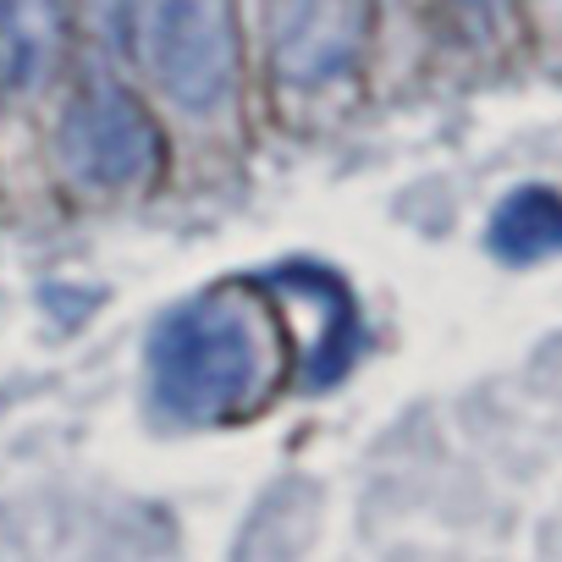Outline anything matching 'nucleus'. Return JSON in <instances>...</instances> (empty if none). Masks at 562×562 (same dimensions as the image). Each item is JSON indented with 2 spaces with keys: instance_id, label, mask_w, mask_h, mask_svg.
<instances>
[{
  "instance_id": "obj_1",
  "label": "nucleus",
  "mask_w": 562,
  "mask_h": 562,
  "mask_svg": "<svg viewBox=\"0 0 562 562\" xmlns=\"http://www.w3.org/2000/svg\"><path fill=\"white\" fill-rule=\"evenodd\" d=\"M149 397L177 425H221L265 392L270 342L248 304L204 293L177 304L149 331Z\"/></svg>"
},
{
  "instance_id": "obj_6",
  "label": "nucleus",
  "mask_w": 562,
  "mask_h": 562,
  "mask_svg": "<svg viewBox=\"0 0 562 562\" xmlns=\"http://www.w3.org/2000/svg\"><path fill=\"white\" fill-rule=\"evenodd\" d=\"M270 288L288 299V304H310V310L321 315L304 364H310V381H315V386L337 381V375L353 364V348H359V321H353V299H348V288H342L331 270H315V265L270 270Z\"/></svg>"
},
{
  "instance_id": "obj_3",
  "label": "nucleus",
  "mask_w": 562,
  "mask_h": 562,
  "mask_svg": "<svg viewBox=\"0 0 562 562\" xmlns=\"http://www.w3.org/2000/svg\"><path fill=\"white\" fill-rule=\"evenodd\" d=\"M56 149L67 177L94 193H127L160 171V127L122 83L83 89L61 116Z\"/></svg>"
},
{
  "instance_id": "obj_4",
  "label": "nucleus",
  "mask_w": 562,
  "mask_h": 562,
  "mask_svg": "<svg viewBox=\"0 0 562 562\" xmlns=\"http://www.w3.org/2000/svg\"><path fill=\"white\" fill-rule=\"evenodd\" d=\"M370 40V0H270V61L288 89L348 78Z\"/></svg>"
},
{
  "instance_id": "obj_5",
  "label": "nucleus",
  "mask_w": 562,
  "mask_h": 562,
  "mask_svg": "<svg viewBox=\"0 0 562 562\" xmlns=\"http://www.w3.org/2000/svg\"><path fill=\"white\" fill-rule=\"evenodd\" d=\"M67 29V0H0V105H18L56 78Z\"/></svg>"
},
{
  "instance_id": "obj_2",
  "label": "nucleus",
  "mask_w": 562,
  "mask_h": 562,
  "mask_svg": "<svg viewBox=\"0 0 562 562\" xmlns=\"http://www.w3.org/2000/svg\"><path fill=\"white\" fill-rule=\"evenodd\" d=\"M111 18L177 111L215 116L232 105L237 94L232 0H116Z\"/></svg>"
},
{
  "instance_id": "obj_7",
  "label": "nucleus",
  "mask_w": 562,
  "mask_h": 562,
  "mask_svg": "<svg viewBox=\"0 0 562 562\" xmlns=\"http://www.w3.org/2000/svg\"><path fill=\"white\" fill-rule=\"evenodd\" d=\"M485 248L524 270V265H546L562 254V193L551 182H524L513 188L496 210H491V226H485Z\"/></svg>"
}]
</instances>
